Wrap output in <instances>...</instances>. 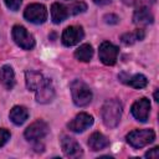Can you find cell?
<instances>
[{
  "mask_svg": "<svg viewBox=\"0 0 159 159\" xmlns=\"http://www.w3.org/2000/svg\"><path fill=\"white\" fill-rule=\"evenodd\" d=\"M9 139H10V132L7 129L1 128L0 129V147H2Z\"/></svg>",
  "mask_w": 159,
  "mask_h": 159,
  "instance_id": "cb8c5ba5",
  "label": "cell"
},
{
  "mask_svg": "<svg viewBox=\"0 0 159 159\" xmlns=\"http://www.w3.org/2000/svg\"><path fill=\"white\" fill-rule=\"evenodd\" d=\"M70 15L68 12V7L65 6L63 4L60 2H53L51 6V20L53 21V24H60L63 20L67 19V16Z\"/></svg>",
  "mask_w": 159,
  "mask_h": 159,
  "instance_id": "5bb4252c",
  "label": "cell"
},
{
  "mask_svg": "<svg viewBox=\"0 0 159 159\" xmlns=\"http://www.w3.org/2000/svg\"><path fill=\"white\" fill-rule=\"evenodd\" d=\"M9 117H10V120H11L14 124L21 125V124L27 119V117H29V111H27V108L24 107V106H15V107H12V109L10 111Z\"/></svg>",
  "mask_w": 159,
  "mask_h": 159,
  "instance_id": "ac0fdd59",
  "label": "cell"
},
{
  "mask_svg": "<svg viewBox=\"0 0 159 159\" xmlns=\"http://www.w3.org/2000/svg\"><path fill=\"white\" fill-rule=\"evenodd\" d=\"M48 133V125L46 122L39 119L36 122H34L32 124H30L26 129H25V138L29 142H39L40 139L45 138Z\"/></svg>",
  "mask_w": 159,
  "mask_h": 159,
  "instance_id": "5b68a950",
  "label": "cell"
},
{
  "mask_svg": "<svg viewBox=\"0 0 159 159\" xmlns=\"http://www.w3.org/2000/svg\"><path fill=\"white\" fill-rule=\"evenodd\" d=\"M36 92V101L39 103H50L55 97V87L50 78H45L41 86L35 91Z\"/></svg>",
  "mask_w": 159,
  "mask_h": 159,
  "instance_id": "8fae6325",
  "label": "cell"
},
{
  "mask_svg": "<svg viewBox=\"0 0 159 159\" xmlns=\"http://www.w3.org/2000/svg\"><path fill=\"white\" fill-rule=\"evenodd\" d=\"M0 82L6 89H11L15 86V73L11 66H2L0 68Z\"/></svg>",
  "mask_w": 159,
  "mask_h": 159,
  "instance_id": "9a60e30c",
  "label": "cell"
},
{
  "mask_svg": "<svg viewBox=\"0 0 159 159\" xmlns=\"http://www.w3.org/2000/svg\"><path fill=\"white\" fill-rule=\"evenodd\" d=\"M92 124H93V117H92L91 114H88V113L82 112V113L77 114V116L67 124V127H68L70 130H72V132H75V133H82V132H84L87 128H89Z\"/></svg>",
  "mask_w": 159,
  "mask_h": 159,
  "instance_id": "30bf717a",
  "label": "cell"
},
{
  "mask_svg": "<svg viewBox=\"0 0 159 159\" xmlns=\"http://www.w3.org/2000/svg\"><path fill=\"white\" fill-rule=\"evenodd\" d=\"M99 60L107 65V66H112L117 62V57H118V47L114 46L113 43L104 41L99 45Z\"/></svg>",
  "mask_w": 159,
  "mask_h": 159,
  "instance_id": "52a82bcc",
  "label": "cell"
},
{
  "mask_svg": "<svg viewBox=\"0 0 159 159\" xmlns=\"http://www.w3.org/2000/svg\"><path fill=\"white\" fill-rule=\"evenodd\" d=\"M70 88H71V94H72L73 103L77 107H86L91 103L92 91L89 89V87L83 81H81V80L72 81Z\"/></svg>",
  "mask_w": 159,
  "mask_h": 159,
  "instance_id": "7a4b0ae2",
  "label": "cell"
},
{
  "mask_svg": "<svg viewBox=\"0 0 159 159\" xmlns=\"http://www.w3.org/2000/svg\"><path fill=\"white\" fill-rule=\"evenodd\" d=\"M45 77L36 71H26L25 73V81H26V87L29 91H36L41 83L43 82Z\"/></svg>",
  "mask_w": 159,
  "mask_h": 159,
  "instance_id": "e0dca14e",
  "label": "cell"
},
{
  "mask_svg": "<svg viewBox=\"0 0 159 159\" xmlns=\"http://www.w3.org/2000/svg\"><path fill=\"white\" fill-rule=\"evenodd\" d=\"M4 2H5V5H6L10 10L17 11V10L20 9V5H21L22 0H4Z\"/></svg>",
  "mask_w": 159,
  "mask_h": 159,
  "instance_id": "603a6c76",
  "label": "cell"
},
{
  "mask_svg": "<svg viewBox=\"0 0 159 159\" xmlns=\"http://www.w3.org/2000/svg\"><path fill=\"white\" fill-rule=\"evenodd\" d=\"M130 112L133 114V117L138 120V122H147L148 117H149V112H150V102L148 98H140L138 101H135L132 104Z\"/></svg>",
  "mask_w": 159,
  "mask_h": 159,
  "instance_id": "9c48e42d",
  "label": "cell"
},
{
  "mask_svg": "<svg viewBox=\"0 0 159 159\" xmlns=\"http://www.w3.org/2000/svg\"><path fill=\"white\" fill-rule=\"evenodd\" d=\"M93 2L97 5H107L111 2V0H93Z\"/></svg>",
  "mask_w": 159,
  "mask_h": 159,
  "instance_id": "4316f807",
  "label": "cell"
},
{
  "mask_svg": "<svg viewBox=\"0 0 159 159\" xmlns=\"http://www.w3.org/2000/svg\"><path fill=\"white\" fill-rule=\"evenodd\" d=\"M101 116H102V120L106 127H108V128L117 127L119 124L120 117H122V103L116 98L108 99L102 106Z\"/></svg>",
  "mask_w": 159,
  "mask_h": 159,
  "instance_id": "6da1fadb",
  "label": "cell"
},
{
  "mask_svg": "<svg viewBox=\"0 0 159 159\" xmlns=\"http://www.w3.org/2000/svg\"><path fill=\"white\" fill-rule=\"evenodd\" d=\"M122 82L127 83L128 86L133 87V88H137V89H140V88H144L147 84H148V80L144 75H140V73H137V75H133L130 77H127V78H122L120 80Z\"/></svg>",
  "mask_w": 159,
  "mask_h": 159,
  "instance_id": "d6986e66",
  "label": "cell"
},
{
  "mask_svg": "<svg viewBox=\"0 0 159 159\" xmlns=\"http://www.w3.org/2000/svg\"><path fill=\"white\" fill-rule=\"evenodd\" d=\"M109 145V140L107 139L106 135H103L99 132H94L89 135L88 138V147L89 149H92L93 152H98L102 150L104 148H107Z\"/></svg>",
  "mask_w": 159,
  "mask_h": 159,
  "instance_id": "4fadbf2b",
  "label": "cell"
},
{
  "mask_svg": "<svg viewBox=\"0 0 159 159\" xmlns=\"http://www.w3.org/2000/svg\"><path fill=\"white\" fill-rule=\"evenodd\" d=\"M61 147H62L63 154L68 158H80L83 154L81 145L71 137L63 135L61 138Z\"/></svg>",
  "mask_w": 159,
  "mask_h": 159,
  "instance_id": "7c38bea8",
  "label": "cell"
},
{
  "mask_svg": "<svg viewBox=\"0 0 159 159\" xmlns=\"http://www.w3.org/2000/svg\"><path fill=\"white\" fill-rule=\"evenodd\" d=\"M153 20H154V17H153L152 12L145 6H140V7H138L134 11V15H133L134 24H138V25H148V24H152Z\"/></svg>",
  "mask_w": 159,
  "mask_h": 159,
  "instance_id": "2e32d148",
  "label": "cell"
},
{
  "mask_svg": "<svg viewBox=\"0 0 159 159\" xmlns=\"http://www.w3.org/2000/svg\"><path fill=\"white\" fill-rule=\"evenodd\" d=\"M118 20H119V17H118L117 15H114V14H107V15L104 16V21H106L107 24L114 25V24L118 22Z\"/></svg>",
  "mask_w": 159,
  "mask_h": 159,
  "instance_id": "d4e9b609",
  "label": "cell"
},
{
  "mask_svg": "<svg viewBox=\"0 0 159 159\" xmlns=\"http://www.w3.org/2000/svg\"><path fill=\"white\" fill-rule=\"evenodd\" d=\"M144 36H145L144 31L142 29H138V30H134L133 32H127V34L122 35L120 40L124 45H133L137 41H142L144 39Z\"/></svg>",
  "mask_w": 159,
  "mask_h": 159,
  "instance_id": "44dd1931",
  "label": "cell"
},
{
  "mask_svg": "<svg viewBox=\"0 0 159 159\" xmlns=\"http://www.w3.org/2000/svg\"><path fill=\"white\" fill-rule=\"evenodd\" d=\"M12 39L16 42V45L24 50H32L35 47L34 36L24 26L15 25L12 27Z\"/></svg>",
  "mask_w": 159,
  "mask_h": 159,
  "instance_id": "277c9868",
  "label": "cell"
},
{
  "mask_svg": "<svg viewBox=\"0 0 159 159\" xmlns=\"http://www.w3.org/2000/svg\"><path fill=\"white\" fill-rule=\"evenodd\" d=\"M155 139L153 129H134L127 134V142L135 149L143 148Z\"/></svg>",
  "mask_w": 159,
  "mask_h": 159,
  "instance_id": "3957f363",
  "label": "cell"
},
{
  "mask_svg": "<svg viewBox=\"0 0 159 159\" xmlns=\"http://www.w3.org/2000/svg\"><path fill=\"white\" fill-rule=\"evenodd\" d=\"M87 10V5L83 2V1H77V2H73L70 7H68V12L72 14V15H76V14H80V12H83Z\"/></svg>",
  "mask_w": 159,
  "mask_h": 159,
  "instance_id": "7402d4cb",
  "label": "cell"
},
{
  "mask_svg": "<svg viewBox=\"0 0 159 159\" xmlns=\"http://www.w3.org/2000/svg\"><path fill=\"white\" fill-rule=\"evenodd\" d=\"M24 17L32 24H43L47 20V10L42 4H31L25 9Z\"/></svg>",
  "mask_w": 159,
  "mask_h": 159,
  "instance_id": "8992f818",
  "label": "cell"
},
{
  "mask_svg": "<svg viewBox=\"0 0 159 159\" xmlns=\"http://www.w3.org/2000/svg\"><path fill=\"white\" fill-rule=\"evenodd\" d=\"M83 36H84V32L81 26H68L63 30L61 41L65 46L70 47V46L77 45L83 39Z\"/></svg>",
  "mask_w": 159,
  "mask_h": 159,
  "instance_id": "ba28073f",
  "label": "cell"
},
{
  "mask_svg": "<svg viewBox=\"0 0 159 159\" xmlns=\"http://www.w3.org/2000/svg\"><path fill=\"white\" fill-rule=\"evenodd\" d=\"M159 157V148L154 147L153 149H150L149 152L145 153V158H158Z\"/></svg>",
  "mask_w": 159,
  "mask_h": 159,
  "instance_id": "484cf974",
  "label": "cell"
},
{
  "mask_svg": "<svg viewBox=\"0 0 159 159\" xmlns=\"http://www.w3.org/2000/svg\"><path fill=\"white\" fill-rule=\"evenodd\" d=\"M92 56H93V48L89 43H83L75 51V57L78 61H82V62L91 61Z\"/></svg>",
  "mask_w": 159,
  "mask_h": 159,
  "instance_id": "ffe728a7",
  "label": "cell"
},
{
  "mask_svg": "<svg viewBox=\"0 0 159 159\" xmlns=\"http://www.w3.org/2000/svg\"><path fill=\"white\" fill-rule=\"evenodd\" d=\"M154 99H155V101H159V97H158V89L154 92Z\"/></svg>",
  "mask_w": 159,
  "mask_h": 159,
  "instance_id": "83f0119b",
  "label": "cell"
}]
</instances>
